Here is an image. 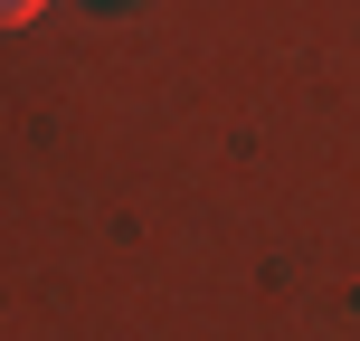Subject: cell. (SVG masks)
<instances>
[{"label": "cell", "instance_id": "cell-1", "mask_svg": "<svg viewBox=\"0 0 360 341\" xmlns=\"http://www.w3.org/2000/svg\"><path fill=\"white\" fill-rule=\"evenodd\" d=\"M48 0H0V29H19V19H38Z\"/></svg>", "mask_w": 360, "mask_h": 341}]
</instances>
